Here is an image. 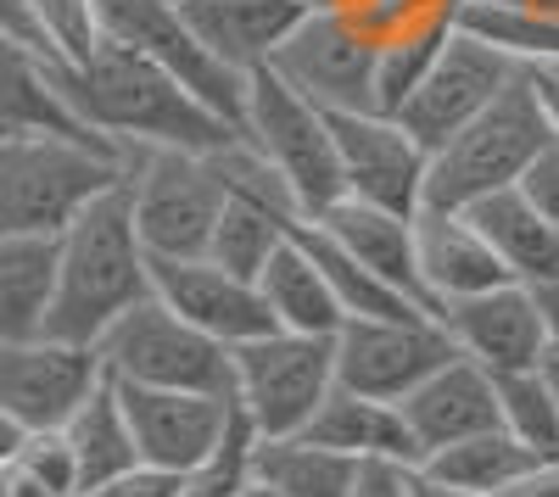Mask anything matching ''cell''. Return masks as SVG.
<instances>
[{"label": "cell", "instance_id": "cell-32", "mask_svg": "<svg viewBox=\"0 0 559 497\" xmlns=\"http://www.w3.org/2000/svg\"><path fill=\"white\" fill-rule=\"evenodd\" d=\"M453 34V17L442 23H419V28H403L392 39H381V62H376V112H397L414 84L431 73V62L442 57V45Z\"/></svg>", "mask_w": 559, "mask_h": 497}, {"label": "cell", "instance_id": "cell-31", "mask_svg": "<svg viewBox=\"0 0 559 497\" xmlns=\"http://www.w3.org/2000/svg\"><path fill=\"white\" fill-rule=\"evenodd\" d=\"M498 420L521 447H532L537 459L559 453V397H554L548 364L498 375Z\"/></svg>", "mask_w": 559, "mask_h": 497}, {"label": "cell", "instance_id": "cell-38", "mask_svg": "<svg viewBox=\"0 0 559 497\" xmlns=\"http://www.w3.org/2000/svg\"><path fill=\"white\" fill-rule=\"evenodd\" d=\"M515 191H521L543 218H554V223H559V141L537 151V162L521 173V185H515Z\"/></svg>", "mask_w": 559, "mask_h": 497}, {"label": "cell", "instance_id": "cell-39", "mask_svg": "<svg viewBox=\"0 0 559 497\" xmlns=\"http://www.w3.org/2000/svg\"><path fill=\"white\" fill-rule=\"evenodd\" d=\"M353 497H414V464H392V459L358 464Z\"/></svg>", "mask_w": 559, "mask_h": 497}, {"label": "cell", "instance_id": "cell-49", "mask_svg": "<svg viewBox=\"0 0 559 497\" xmlns=\"http://www.w3.org/2000/svg\"><path fill=\"white\" fill-rule=\"evenodd\" d=\"M548 380H554V397H559V364H554V357H548Z\"/></svg>", "mask_w": 559, "mask_h": 497}, {"label": "cell", "instance_id": "cell-23", "mask_svg": "<svg viewBox=\"0 0 559 497\" xmlns=\"http://www.w3.org/2000/svg\"><path fill=\"white\" fill-rule=\"evenodd\" d=\"M464 213L476 218V230L503 257L509 280H526V286H554L559 280V223L543 218L515 185L481 196L476 207H464Z\"/></svg>", "mask_w": 559, "mask_h": 497}, {"label": "cell", "instance_id": "cell-11", "mask_svg": "<svg viewBox=\"0 0 559 497\" xmlns=\"http://www.w3.org/2000/svg\"><path fill=\"white\" fill-rule=\"evenodd\" d=\"M107 386V364L96 347L62 336L0 341V414L23 431H62L90 397Z\"/></svg>", "mask_w": 559, "mask_h": 497}, {"label": "cell", "instance_id": "cell-1", "mask_svg": "<svg viewBox=\"0 0 559 497\" xmlns=\"http://www.w3.org/2000/svg\"><path fill=\"white\" fill-rule=\"evenodd\" d=\"M57 89L84 129H96L118 151H224L236 141V123H224L213 107H202L174 73H163L152 57H140L123 39H102L96 57L79 68H57Z\"/></svg>", "mask_w": 559, "mask_h": 497}, {"label": "cell", "instance_id": "cell-45", "mask_svg": "<svg viewBox=\"0 0 559 497\" xmlns=\"http://www.w3.org/2000/svg\"><path fill=\"white\" fill-rule=\"evenodd\" d=\"M492 7H509V12H526V17L559 23V0H492Z\"/></svg>", "mask_w": 559, "mask_h": 497}, {"label": "cell", "instance_id": "cell-17", "mask_svg": "<svg viewBox=\"0 0 559 497\" xmlns=\"http://www.w3.org/2000/svg\"><path fill=\"white\" fill-rule=\"evenodd\" d=\"M152 291L185 325H197L224 347H247L274 330L258 280L224 268L218 257H152Z\"/></svg>", "mask_w": 559, "mask_h": 497}, {"label": "cell", "instance_id": "cell-34", "mask_svg": "<svg viewBox=\"0 0 559 497\" xmlns=\"http://www.w3.org/2000/svg\"><path fill=\"white\" fill-rule=\"evenodd\" d=\"M252 453H258V431L236 409V425H229L224 447H218L213 459H202L197 470H185L174 497H241L252 486Z\"/></svg>", "mask_w": 559, "mask_h": 497}, {"label": "cell", "instance_id": "cell-33", "mask_svg": "<svg viewBox=\"0 0 559 497\" xmlns=\"http://www.w3.org/2000/svg\"><path fill=\"white\" fill-rule=\"evenodd\" d=\"M39 39L51 51L57 68H79L96 57V45L107 39L102 28V0H34Z\"/></svg>", "mask_w": 559, "mask_h": 497}, {"label": "cell", "instance_id": "cell-42", "mask_svg": "<svg viewBox=\"0 0 559 497\" xmlns=\"http://www.w3.org/2000/svg\"><path fill=\"white\" fill-rule=\"evenodd\" d=\"M0 34H12V39L34 45V51H45L39 23H34V0H0ZM45 57H51V51H45Z\"/></svg>", "mask_w": 559, "mask_h": 497}, {"label": "cell", "instance_id": "cell-8", "mask_svg": "<svg viewBox=\"0 0 559 497\" xmlns=\"http://www.w3.org/2000/svg\"><path fill=\"white\" fill-rule=\"evenodd\" d=\"M336 391V336L269 330L236 347V409L258 436H302Z\"/></svg>", "mask_w": 559, "mask_h": 497}, {"label": "cell", "instance_id": "cell-44", "mask_svg": "<svg viewBox=\"0 0 559 497\" xmlns=\"http://www.w3.org/2000/svg\"><path fill=\"white\" fill-rule=\"evenodd\" d=\"M537 296H543V319H548V357L559 364V280L537 286Z\"/></svg>", "mask_w": 559, "mask_h": 497}, {"label": "cell", "instance_id": "cell-25", "mask_svg": "<svg viewBox=\"0 0 559 497\" xmlns=\"http://www.w3.org/2000/svg\"><path fill=\"white\" fill-rule=\"evenodd\" d=\"M28 129H57V134H96L73 118V107L57 89V62L34 45L0 34V134H28ZM102 141V134H96Z\"/></svg>", "mask_w": 559, "mask_h": 497}, {"label": "cell", "instance_id": "cell-10", "mask_svg": "<svg viewBox=\"0 0 559 497\" xmlns=\"http://www.w3.org/2000/svg\"><path fill=\"white\" fill-rule=\"evenodd\" d=\"M102 28L123 45H134L140 57H152L163 73H174L202 107H213L224 123L241 129L247 112V73L218 62L207 51V39L191 28L179 0H102Z\"/></svg>", "mask_w": 559, "mask_h": 497}, {"label": "cell", "instance_id": "cell-30", "mask_svg": "<svg viewBox=\"0 0 559 497\" xmlns=\"http://www.w3.org/2000/svg\"><path fill=\"white\" fill-rule=\"evenodd\" d=\"M297 235H302V246L313 252L319 275L331 280V291H336V302H342L347 319H414V313H431L426 302H414L408 291H397L392 280H381L376 268H364L358 257H347L331 235H319L313 223H302Z\"/></svg>", "mask_w": 559, "mask_h": 497}, {"label": "cell", "instance_id": "cell-15", "mask_svg": "<svg viewBox=\"0 0 559 497\" xmlns=\"http://www.w3.org/2000/svg\"><path fill=\"white\" fill-rule=\"evenodd\" d=\"M437 319L448 325L453 347L464 357H476L492 375H515L548 364V319H543V296L526 280H503L492 291L459 296L448 302Z\"/></svg>", "mask_w": 559, "mask_h": 497}, {"label": "cell", "instance_id": "cell-6", "mask_svg": "<svg viewBox=\"0 0 559 497\" xmlns=\"http://www.w3.org/2000/svg\"><path fill=\"white\" fill-rule=\"evenodd\" d=\"M123 191H129L134 230L152 257H207L213 252V230L224 213L218 151H179V146L134 151Z\"/></svg>", "mask_w": 559, "mask_h": 497}, {"label": "cell", "instance_id": "cell-26", "mask_svg": "<svg viewBox=\"0 0 559 497\" xmlns=\"http://www.w3.org/2000/svg\"><path fill=\"white\" fill-rule=\"evenodd\" d=\"M57 302V241L0 235V341L45 336Z\"/></svg>", "mask_w": 559, "mask_h": 497}, {"label": "cell", "instance_id": "cell-37", "mask_svg": "<svg viewBox=\"0 0 559 497\" xmlns=\"http://www.w3.org/2000/svg\"><path fill=\"white\" fill-rule=\"evenodd\" d=\"M179 492V475L168 470H152V464H134L112 481H96V486H84L79 497H174Z\"/></svg>", "mask_w": 559, "mask_h": 497}, {"label": "cell", "instance_id": "cell-14", "mask_svg": "<svg viewBox=\"0 0 559 497\" xmlns=\"http://www.w3.org/2000/svg\"><path fill=\"white\" fill-rule=\"evenodd\" d=\"M331 129H336L347 196L392 207V213H419L426 207L431 151L419 146L392 112H331Z\"/></svg>", "mask_w": 559, "mask_h": 497}, {"label": "cell", "instance_id": "cell-29", "mask_svg": "<svg viewBox=\"0 0 559 497\" xmlns=\"http://www.w3.org/2000/svg\"><path fill=\"white\" fill-rule=\"evenodd\" d=\"M62 431H68L73 459H79V492L96 486V481H112V475H123V470L140 464L134 425H129V409H123V397H118L112 380H107L96 397H90Z\"/></svg>", "mask_w": 559, "mask_h": 497}, {"label": "cell", "instance_id": "cell-43", "mask_svg": "<svg viewBox=\"0 0 559 497\" xmlns=\"http://www.w3.org/2000/svg\"><path fill=\"white\" fill-rule=\"evenodd\" d=\"M526 73H532V89H537V101L548 112V129L559 141V68H526Z\"/></svg>", "mask_w": 559, "mask_h": 497}, {"label": "cell", "instance_id": "cell-24", "mask_svg": "<svg viewBox=\"0 0 559 497\" xmlns=\"http://www.w3.org/2000/svg\"><path fill=\"white\" fill-rule=\"evenodd\" d=\"M258 291H263V307L274 330H297V336H336L347 325V313L331 291V280L319 275L313 252L302 246V235H292L286 246H280L263 275H258Z\"/></svg>", "mask_w": 559, "mask_h": 497}, {"label": "cell", "instance_id": "cell-5", "mask_svg": "<svg viewBox=\"0 0 559 497\" xmlns=\"http://www.w3.org/2000/svg\"><path fill=\"white\" fill-rule=\"evenodd\" d=\"M241 134L269 157V168L286 179V191H292L297 207H302V223L324 218V213L347 196L331 112L313 107L302 89H292L274 68H258V73L247 78Z\"/></svg>", "mask_w": 559, "mask_h": 497}, {"label": "cell", "instance_id": "cell-22", "mask_svg": "<svg viewBox=\"0 0 559 497\" xmlns=\"http://www.w3.org/2000/svg\"><path fill=\"white\" fill-rule=\"evenodd\" d=\"M313 230L331 235L347 257L376 268L381 280H392L414 302H426V291H419V263H414V213H392V207H376V202L342 196L324 218H313Z\"/></svg>", "mask_w": 559, "mask_h": 497}, {"label": "cell", "instance_id": "cell-7", "mask_svg": "<svg viewBox=\"0 0 559 497\" xmlns=\"http://www.w3.org/2000/svg\"><path fill=\"white\" fill-rule=\"evenodd\" d=\"M107 380L118 386H152V391H213L236 397V347L202 336L157 296L129 307L123 319L96 341Z\"/></svg>", "mask_w": 559, "mask_h": 497}, {"label": "cell", "instance_id": "cell-9", "mask_svg": "<svg viewBox=\"0 0 559 497\" xmlns=\"http://www.w3.org/2000/svg\"><path fill=\"white\" fill-rule=\"evenodd\" d=\"M376 34H364L342 7H313L286 34L269 68L324 112H376Z\"/></svg>", "mask_w": 559, "mask_h": 497}, {"label": "cell", "instance_id": "cell-28", "mask_svg": "<svg viewBox=\"0 0 559 497\" xmlns=\"http://www.w3.org/2000/svg\"><path fill=\"white\" fill-rule=\"evenodd\" d=\"M532 447H521L503 425L498 431H481V436H464L442 453H426L419 459V475L426 481H442L453 492H471V497H498L503 486H515L526 470H532Z\"/></svg>", "mask_w": 559, "mask_h": 497}, {"label": "cell", "instance_id": "cell-47", "mask_svg": "<svg viewBox=\"0 0 559 497\" xmlns=\"http://www.w3.org/2000/svg\"><path fill=\"white\" fill-rule=\"evenodd\" d=\"M414 497H471V492H453V486H442V481H426L414 470Z\"/></svg>", "mask_w": 559, "mask_h": 497}, {"label": "cell", "instance_id": "cell-36", "mask_svg": "<svg viewBox=\"0 0 559 497\" xmlns=\"http://www.w3.org/2000/svg\"><path fill=\"white\" fill-rule=\"evenodd\" d=\"M17 459H23L34 475L51 481L62 497H79V459H73L68 431H28L23 447H17Z\"/></svg>", "mask_w": 559, "mask_h": 497}, {"label": "cell", "instance_id": "cell-2", "mask_svg": "<svg viewBox=\"0 0 559 497\" xmlns=\"http://www.w3.org/2000/svg\"><path fill=\"white\" fill-rule=\"evenodd\" d=\"M152 291V252L134 230L129 191H107L96 207H84L57 235V302H51V336L96 347L129 307Z\"/></svg>", "mask_w": 559, "mask_h": 497}, {"label": "cell", "instance_id": "cell-46", "mask_svg": "<svg viewBox=\"0 0 559 497\" xmlns=\"http://www.w3.org/2000/svg\"><path fill=\"white\" fill-rule=\"evenodd\" d=\"M23 436H28V431H23L17 420H7V414H0V464H7V459L17 453V447H23Z\"/></svg>", "mask_w": 559, "mask_h": 497}, {"label": "cell", "instance_id": "cell-27", "mask_svg": "<svg viewBox=\"0 0 559 497\" xmlns=\"http://www.w3.org/2000/svg\"><path fill=\"white\" fill-rule=\"evenodd\" d=\"M252 481H263L280 497H353L358 464L313 436H258Z\"/></svg>", "mask_w": 559, "mask_h": 497}, {"label": "cell", "instance_id": "cell-13", "mask_svg": "<svg viewBox=\"0 0 559 497\" xmlns=\"http://www.w3.org/2000/svg\"><path fill=\"white\" fill-rule=\"evenodd\" d=\"M448 357H459L437 313L414 319H347L336 330V380L369 397L403 402L419 380H431Z\"/></svg>", "mask_w": 559, "mask_h": 497}, {"label": "cell", "instance_id": "cell-3", "mask_svg": "<svg viewBox=\"0 0 559 497\" xmlns=\"http://www.w3.org/2000/svg\"><path fill=\"white\" fill-rule=\"evenodd\" d=\"M129 151L96 134H0V235L57 241L68 223L123 185Z\"/></svg>", "mask_w": 559, "mask_h": 497}, {"label": "cell", "instance_id": "cell-35", "mask_svg": "<svg viewBox=\"0 0 559 497\" xmlns=\"http://www.w3.org/2000/svg\"><path fill=\"white\" fill-rule=\"evenodd\" d=\"M336 7L376 39H392L403 28H419V23H442L459 12V0H336Z\"/></svg>", "mask_w": 559, "mask_h": 497}, {"label": "cell", "instance_id": "cell-16", "mask_svg": "<svg viewBox=\"0 0 559 497\" xmlns=\"http://www.w3.org/2000/svg\"><path fill=\"white\" fill-rule=\"evenodd\" d=\"M118 386V380H112ZM140 464L185 475L202 459H213L229 425H236V397H213V391H152V386H118Z\"/></svg>", "mask_w": 559, "mask_h": 497}, {"label": "cell", "instance_id": "cell-21", "mask_svg": "<svg viewBox=\"0 0 559 497\" xmlns=\"http://www.w3.org/2000/svg\"><path fill=\"white\" fill-rule=\"evenodd\" d=\"M324 447L347 453L353 464H369V459H392V464H414L419 470V441L403 420V402H386V397H369V391H353L336 380V391L319 402L313 425L302 431Z\"/></svg>", "mask_w": 559, "mask_h": 497}, {"label": "cell", "instance_id": "cell-48", "mask_svg": "<svg viewBox=\"0 0 559 497\" xmlns=\"http://www.w3.org/2000/svg\"><path fill=\"white\" fill-rule=\"evenodd\" d=\"M241 497H280V492H269V486H263V481H252V486H247V492H241Z\"/></svg>", "mask_w": 559, "mask_h": 497}, {"label": "cell", "instance_id": "cell-12", "mask_svg": "<svg viewBox=\"0 0 559 497\" xmlns=\"http://www.w3.org/2000/svg\"><path fill=\"white\" fill-rule=\"evenodd\" d=\"M515 78H521V62H509L498 45H487V39L464 34L459 17H453V34L442 45V57L431 62V73L414 84V96L392 118L426 151H437L442 141H453L464 123H476Z\"/></svg>", "mask_w": 559, "mask_h": 497}, {"label": "cell", "instance_id": "cell-4", "mask_svg": "<svg viewBox=\"0 0 559 497\" xmlns=\"http://www.w3.org/2000/svg\"><path fill=\"white\" fill-rule=\"evenodd\" d=\"M543 146H554V129H548V112L532 89V73L521 68V78L509 84L476 123H464L453 141H442L431 151L426 207L464 213L492 191L521 185V173L537 162Z\"/></svg>", "mask_w": 559, "mask_h": 497}, {"label": "cell", "instance_id": "cell-18", "mask_svg": "<svg viewBox=\"0 0 559 497\" xmlns=\"http://www.w3.org/2000/svg\"><path fill=\"white\" fill-rule=\"evenodd\" d=\"M414 263H419V291H426L431 313L509 280L503 257L476 230V218L453 213V207H419L414 213Z\"/></svg>", "mask_w": 559, "mask_h": 497}, {"label": "cell", "instance_id": "cell-40", "mask_svg": "<svg viewBox=\"0 0 559 497\" xmlns=\"http://www.w3.org/2000/svg\"><path fill=\"white\" fill-rule=\"evenodd\" d=\"M0 497H62V492L45 481V475H34V470L12 453L7 464H0Z\"/></svg>", "mask_w": 559, "mask_h": 497}, {"label": "cell", "instance_id": "cell-19", "mask_svg": "<svg viewBox=\"0 0 559 497\" xmlns=\"http://www.w3.org/2000/svg\"><path fill=\"white\" fill-rule=\"evenodd\" d=\"M403 420L419 441V459L426 453H442V447L464 441V436H481V431H498V375L481 369L476 357H448V364L419 380L408 397H403Z\"/></svg>", "mask_w": 559, "mask_h": 497}, {"label": "cell", "instance_id": "cell-20", "mask_svg": "<svg viewBox=\"0 0 559 497\" xmlns=\"http://www.w3.org/2000/svg\"><path fill=\"white\" fill-rule=\"evenodd\" d=\"M191 28L207 39V51L236 73H258L274 62L286 34L308 17L302 0H179Z\"/></svg>", "mask_w": 559, "mask_h": 497}, {"label": "cell", "instance_id": "cell-50", "mask_svg": "<svg viewBox=\"0 0 559 497\" xmlns=\"http://www.w3.org/2000/svg\"><path fill=\"white\" fill-rule=\"evenodd\" d=\"M302 7H308V12H313V7H336V0H302Z\"/></svg>", "mask_w": 559, "mask_h": 497}, {"label": "cell", "instance_id": "cell-41", "mask_svg": "<svg viewBox=\"0 0 559 497\" xmlns=\"http://www.w3.org/2000/svg\"><path fill=\"white\" fill-rule=\"evenodd\" d=\"M498 497H559V453L554 459H532V470L515 486H503Z\"/></svg>", "mask_w": 559, "mask_h": 497}]
</instances>
